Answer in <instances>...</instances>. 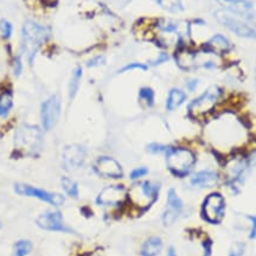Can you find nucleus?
Masks as SVG:
<instances>
[{"mask_svg": "<svg viewBox=\"0 0 256 256\" xmlns=\"http://www.w3.org/2000/svg\"><path fill=\"white\" fill-rule=\"evenodd\" d=\"M61 115V97L60 95H52L44 101L40 108V120L44 130H50L57 124Z\"/></svg>", "mask_w": 256, "mask_h": 256, "instance_id": "9", "label": "nucleus"}, {"mask_svg": "<svg viewBox=\"0 0 256 256\" xmlns=\"http://www.w3.org/2000/svg\"><path fill=\"white\" fill-rule=\"evenodd\" d=\"M158 4L168 12L177 13L184 10L182 0H158Z\"/></svg>", "mask_w": 256, "mask_h": 256, "instance_id": "24", "label": "nucleus"}, {"mask_svg": "<svg viewBox=\"0 0 256 256\" xmlns=\"http://www.w3.org/2000/svg\"><path fill=\"white\" fill-rule=\"evenodd\" d=\"M94 170L98 176L104 178L119 179L124 176L121 165L112 157H100L94 164Z\"/></svg>", "mask_w": 256, "mask_h": 256, "instance_id": "13", "label": "nucleus"}, {"mask_svg": "<svg viewBox=\"0 0 256 256\" xmlns=\"http://www.w3.org/2000/svg\"><path fill=\"white\" fill-rule=\"evenodd\" d=\"M167 256H177V255H176V252H174V249L172 248V247H171V248L168 249Z\"/></svg>", "mask_w": 256, "mask_h": 256, "instance_id": "37", "label": "nucleus"}, {"mask_svg": "<svg viewBox=\"0 0 256 256\" xmlns=\"http://www.w3.org/2000/svg\"><path fill=\"white\" fill-rule=\"evenodd\" d=\"M13 106V94L11 90L0 93V116H6Z\"/></svg>", "mask_w": 256, "mask_h": 256, "instance_id": "22", "label": "nucleus"}, {"mask_svg": "<svg viewBox=\"0 0 256 256\" xmlns=\"http://www.w3.org/2000/svg\"><path fill=\"white\" fill-rule=\"evenodd\" d=\"M127 198V192L124 186L110 185L104 188L96 198V204L100 206H118Z\"/></svg>", "mask_w": 256, "mask_h": 256, "instance_id": "12", "label": "nucleus"}, {"mask_svg": "<svg viewBox=\"0 0 256 256\" xmlns=\"http://www.w3.org/2000/svg\"><path fill=\"white\" fill-rule=\"evenodd\" d=\"M49 36H50V31L48 28L31 22V20L25 22L22 31V45L23 51L28 56L29 63L31 65L39 48L48 39Z\"/></svg>", "mask_w": 256, "mask_h": 256, "instance_id": "1", "label": "nucleus"}, {"mask_svg": "<svg viewBox=\"0 0 256 256\" xmlns=\"http://www.w3.org/2000/svg\"><path fill=\"white\" fill-rule=\"evenodd\" d=\"M255 164H256V158H255Z\"/></svg>", "mask_w": 256, "mask_h": 256, "instance_id": "40", "label": "nucleus"}, {"mask_svg": "<svg viewBox=\"0 0 256 256\" xmlns=\"http://www.w3.org/2000/svg\"><path fill=\"white\" fill-rule=\"evenodd\" d=\"M0 228H1V223H0Z\"/></svg>", "mask_w": 256, "mask_h": 256, "instance_id": "39", "label": "nucleus"}, {"mask_svg": "<svg viewBox=\"0 0 256 256\" xmlns=\"http://www.w3.org/2000/svg\"><path fill=\"white\" fill-rule=\"evenodd\" d=\"M36 224L43 230L69 232V234L74 232V230H71L69 226H66L63 223L62 214L57 210H49L43 212L36 220Z\"/></svg>", "mask_w": 256, "mask_h": 256, "instance_id": "11", "label": "nucleus"}, {"mask_svg": "<svg viewBox=\"0 0 256 256\" xmlns=\"http://www.w3.org/2000/svg\"><path fill=\"white\" fill-rule=\"evenodd\" d=\"M106 63V57L103 55H97V56H94L93 58L87 62V66L88 68H96V66H101Z\"/></svg>", "mask_w": 256, "mask_h": 256, "instance_id": "29", "label": "nucleus"}, {"mask_svg": "<svg viewBox=\"0 0 256 256\" xmlns=\"http://www.w3.org/2000/svg\"><path fill=\"white\" fill-rule=\"evenodd\" d=\"M183 208H184V205H183L182 199L179 198V196L177 194V192L174 191V189H170L167 192L166 210L164 211L161 217L164 225L170 226L172 225L173 223H176V221L178 220V217L182 215Z\"/></svg>", "mask_w": 256, "mask_h": 256, "instance_id": "15", "label": "nucleus"}, {"mask_svg": "<svg viewBox=\"0 0 256 256\" xmlns=\"http://www.w3.org/2000/svg\"><path fill=\"white\" fill-rule=\"evenodd\" d=\"M82 68H81L80 65H77L76 68L74 69V71H72L70 83H69V97H70V100H72L77 94L78 88H80L81 80H82Z\"/></svg>", "mask_w": 256, "mask_h": 256, "instance_id": "23", "label": "nucleus"}, {"mask_svg": "<svg viewBox=\"0 0 256 256\" xmlns=\"http://www.w3.org/2000/svg\"><path fill=\"white\" fill-rule=\"evenodd\" d=\"M162 249V241L160 237H150L142 243L141 256H158Z\"/></svg>", "mask_w": 256, "mask_h": 256, "instance_id": "20", "label": "nucleus"}, {"mask_svg": "<svg viewBox=\"0 0 256 256\" xmlns=\"http://www.w3.org/2000/svg\"><path fill=\"white\" fill-rule=\"evenodd\" d=\"M144 70L146 71L147 70V65L146 64H142V63H129L127 64V65H125L124 68L121 69L119 72H126V71H130V70Z\"/></svg>", "mask_w": 256, "mask_h": 256, "instance_id": "30", "label": "nucleus"}, {"mask_svg": "<svg viewBox=\"0 0 256 256\" xmlns=\"http://www.w3.org/2000/svg\"><path fill=\"white\" fill-rule=\"evenodd\" d=\"M147 174V168L146 167H138L134 168L129 174V178L132 180H136V179H140L141 177L146 176Z\"/></svg>", "mask_w": 256, "mask_h": 256, "instance_id": "32", "label": "nucleus"}, {"mask_svg": "<svg viewBox=\"0 0 256 256\" xmlns=\"http://www.w3.org/2000/svg\"><path fill=\"white\" fill-rule=\"evenodd\" d=\"M196 164V156L184 147H171L166 151V165L174 176L184 177Z\"/></svg>", "mask_w": 256, "mask_h": 256, "instance_id": "3", "label": "nucleus"}, {"mask_svg": "<svg viewBox=\"0 0 256 256\" xmlns=\"http://www.w3.org/2000/svg\"><path fill=\"white\" fill-rule=\"evenodd\" d=\"M14 190H16L17 193L22 194V196L34 197V198H38L42 202H45L54 206H60L64 203V197L62 194L52 193V192H48L43 190V189L23 184V183H18V184L14 185Z\"/></svg>", "mask_w": 256, "mask_h": 256, "instance_id": "8", "label": "nucleus"}, {"mask_svg": "<svg viewBox=\"0 0 256 256\" xmlns=\"http://www.w3.org/2000/svg\"><path fill=\"white\" fill-rule=\"evenodd\" d=\"M147 151L150 153L153 154H158V153H162V152H166L167 147L165 145L158 144V142H153V144H150L147 146Z\"/></svg>", "mask_w": 256, "mask_h": 256, "instance_id": "31", "label": "nucleus"}, {"mask_svg": "<svg viewBox=\"0 0 256 256\" xmlns=\"http://www.w3.org/2000/svg\"><path fill=\"white\" fill-rule=\"evenodd\" d=\"M167 61H168V55H167V54H164V52H162V54H160L159 56L157 57V60L151 61L150 63L152 64V65H160V64L167 62Z\"/></svg>", "mask_w": 256, "mask_h": 256, "instance_id": "34", "label": "nucleus"}, {"mask_svg": "<svg viewBox=\"0 0 256 256\" xmlns=\"http://www.w3.org/2000/svg\"><path fill=\"white\" fill-rule=\"evenodd\" d=\"M13 72L16 76H20V74L23 72V62H22V57L17 56L14 58V65H13Z\"/></svg>", "mask_w": 256, "mask_h": 256, "instance_id": "33", "label": "nucleus"}, {"mask_svg": "<svg viewBox=\"0 0 256 256\" xmlns=\"http://www.w3.org/2000/svg\"><path fill=\"white\" fill-rule=\"evenodd\" d=\"M32 250V243L28 240H19L14 244V256H28Z\"/></svg>", "mask_w": 256, "mask_h": 256, "instance_id": "26", "label": "nucleus"}, {"mask_svg": "<svg viewBox=\"0 0 256 256\" xmlns=\"http://www.w3.org/2000/svg\"><path fill=\"white\" fill-rule=\"evenodd\" d=\"M206 52H211L215 55H224L230 51L231 43L223 34H215L204 44Z\"/></svg>", "mask_w": 256, "mask_h": 256, "instance_id": "19", "label": "nucleus"}, {"mask_svg": "<svg viewBox=\"0 0 256 256\" xmlns=\"http://www.w3.org/2000/svg\"><path fill=\"white\" fill-rule=\"evenodd\" d=\"M159 189L160 185L158 183L150 182V180L139 182L132 186V189L127 193V197L135 208L140 209V210H146V209L151 208L158 198Z\"/></svg>", "mask_w": 256, "mask_h": 256, "instance_id": "4", "label": "nucleus"}, {"mask_svg": "<svg viewBox=\"0 0 256 256\" xmlns=\"http://www.w3.org/2000/svg\"><path fill=\"white\" fill-rule=\"evenodd\" d=\"M86 158L87 151L81 145L72 144L64 147L63 164L66 170H77V168L83 166Z\"/></svg>", "mask_w": 256, "mask_h": 256, "instance_id": "14", "label": "nucleus"}, {"mask_svg": "<svg viewBox=\"0 0 256 256\" xmlns=\"http://www.w3.org/2000/svg\"><path fill=\"white\" fill-rule=\"evenodd\" d=\"M139 97H140V100L144 101L148 107H152L154 104V92L150 87H142V88L139 90Z\"/></svg>", "mask_w": 256, "mask_h": 256, "instance_id": "27", "label": "nucleus"}, {"mask_svg": "<svg viewBox=\"0 0 256 256\" xmlns=\"http://www.w3.org/2000/svg\"><path fill=\"white\" fill-rule=\"evenodd\" d=\"M186 94L183 90H180L178 88H173L170 90L167 95V100H166V109L168 112H172V110L179 108L183 103L186 101Z\"/></svg>", "mask_w": 256, "mask_h": 256, "instance_id": "21", "label": "nucleus"}, {"mask_svg": "<svg viewBox=\"0 0 256 256\" xmlns=\"http://www.w3.org/2000/svg\"><path fill=\"white\" fill-rule=\"evenodd\" d=\"M225 211V200L220 193L209 194L202 206V217L210 223L221 222Z\"/></svg>", "mask_w": 256, "mask_h": 256, "instance_id": "7", "label": "nucleus"}, {"mask_svg": "<svg viewBox=\"0 0 256 256\" xmlns=\"http://www.w3.org/2000/svg\"><path fill=\"white\" fill-rule=\"evenodd\" d=\"M62 188L64 192L68 196H70L71 198H77L78 197V185L68 177H63L62 178Z\"/></svg>", "mask_w": 256, "mask_h": 256, "instance_id": "25", "label": "nucleus"}, {"mask_svg": "<svg viewBox=\"0 0 256 256\" xmlns=\"http://www.w3.org/2000/svg\"><path fill=\"white\" fill-rule=\"evenodd\" d=\"M222 96V89L218 86H211L199 95L198 97L194 98L192 102L189 104L188 110L189 114L194 119L204 118L214 110L218 101Z\"/></svg>", "mask_w": 256, "mask_h": 256, "instance_id": "5", "label": "nucleus"}, {"mask_svg": "<svg viewBox=\"0 0 256 256\" xmlns=\"http://www.w3.org/2000/svg\"><path fill=\"white\" fill-rule=\"evenodd\" d=\"M220 182V174L214 170H202L191 177V185L202 189H210Z\"/></svg>", "mask_w": 256, "mask_h": 256, "instance_id": "18", "label": "nucleus"}, {"mask_svg": "<svg viewBox=\"0 0 256 256\" xmlns=\"http://www.w3.org/2000/svg\"><path fill=\"white\" fill-rule=\"evenodd\" d=\"M221 122H218L221 127L223 128L225 132H223L222 129L220 128L214 126L212 127V132L211 134L215 138V140L220 141L221 140V145H232L231 142L237 141L238 136H241L242 134V126L240 124H230L229 125V121L225 120L224 118H221Z\"/></svg>", "mask_w": 256, "mask_h": 256, "instance_id": "10", "label": "nucleus"}, {"mask_svg": "<svg viewBox=\"0 0 256 256\" xmlns=\"http://www.w3.org/2000/svg\"><path fill=\"white\" fill-rule=\"evenodd\" d=\"M224 10L240 16L242 19H254V6L249 0H216Z\"/></svg>", "mask_w": 256, "mask_h": 256, "instance_id": "16", "label": "nucleus"}, {"mask_svg": "<svg viewBox=\"0 0 256 256\" xmlns=\"http://www.w3.org/2000/svg\"><path fill=\"white\" fill-rule=\"evenodd\" d=\"M215 18L220 24L225 26L231 32H234L237 36L243 37V38L249 39H256V28L255 26L248 24L244 20L237 19L235 17L230 16V14L222 12V11H216L214 13Z\"/></svg>", "mask_w": 256, "mask_h": 256, "instance_id": "6", "label": "nucleus"}, {"mask_svg": "<svg viewBox=\"0 0 256 256\" xmlns=\"http://www.w3.org/2000/svg\"><path fill=\"white\" fill-rule=\"evenodd\" d=\"M249 221L252 223V229H250L249 238L250 240H255L256 238V216H249Z\"/></svg>", "mask_w": 256, "mask_h": 256, "instance_id": "35", "label": "nucleus"}, {"mask_svg": "<svg viewBox=\"0 0 256 256\" xmlns=\"http://www.w3.org/2000/svg\"><path fill=\"white\" fill-rule=\"evenodd\" d=\"M14 146L24 156H36L43 146V133L37 126L23 125L14 135Z\"/></svg>", "mask_w": 256, "mask_h": 256, "instance_id": "2", "label": "nucleus"}, {"mask_svg": "<svg viewBox=\"0 0 256 256\" xmlns=\"http://www.w3.org/2000/svg\"><path fill=\"white\" fill-rule=\"evenodd\" d=\"M198 84H199L198 80L192 78V80H189L188 82H186V87H188V89L190 90V92H194V90L197 89V87H198Z\"/></svg>", "mask_w": 256, "mask_h": 256, "instance_id": "36", "label": "nucleus"}, {"mask_svg": "<svg viewBox=\"0 0 256 256\" xmlns=\"http://www.w3.org/2000/svg\"><path fill=\"white\" fill-rule=\"evenodd\" d=\"M0 34L4 39H8L12 34V25L6 19L0 20Z\"/></svg>", "mask_w": 256, "mask_h": 256, "instance_id": "28", "label": "nucleus"}, {"mask_svg": "<svg viewBox=\"0 0 256 256\" xmlns=\"http://www.w3.org/2000/svg\"><path fill=\"white\" fill-rule=\"evenodd\" d=\"M229 256H237V255H236V253L232 252V253H230V255H229Z\"/></svg>", "mask_w": 256, "mask_h": 256, "instance_id": "38", "label": "nucleus"}, {"mask_svg": "<svg viewBox=\"0 0 256 256\" xmlns=\"http://www.w3.org/2000/svg\"><path fill=\"white\" fill-rule=\"evenodd\" d=\"M249 162L244 158H234L226 166V180L231 188H235L240 183H243L247 171H248Z\"/></svg>", "mask_w": 256, "mask_h": 256, "instance_id": "17", "label": "nucleus"}]
</instances>
